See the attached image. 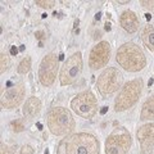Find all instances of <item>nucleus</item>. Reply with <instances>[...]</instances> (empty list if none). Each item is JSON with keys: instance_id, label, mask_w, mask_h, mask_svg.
Masks as SVG:
<instances>
[{"instance_id": "f257e3e1", "label": "nucleus", "mask_w": 154, "mask_h": 154, "mask_svg": "<svg viewBox=\"0 0 154 154\" xmlns=\"http://www.w3.org/2000/svg\"><path fill=\"white\" fill-rule=\"evenodd\" d=\"M117 63L128 72H139L146 64V58L140 46L134 42H126L117 50Z\"/></svg>"}, {"instance_id": "f03ea898", "label": "nucleus", "mask_w": 154, "mask_h": 154, "mask_svg": "<svg viewBox=\"0 0 154 154\" xmlns=\"http://www.w3.org/2000/svg\"><path fill=\"white\" fill-rule=\"evenodd\" d=\"M48 126L54 135H66L75 128V119L68 109L57 107L48 113Z\"/></svg>"}, {"instance_id": "7ed1b4c3", "label": "nucleus", "mask_w": 154, "mask_h": 154, "mask_svg": "<svg viewBox=\"0 0 154 154\" xmlns=\"http://www.w3.org/2000/svg\"><path fill=\"white\" fill-rule=\"evenodd\" d=\"M66 154H99V141L90 134H75L66 144Z\"/></svg>"}, {"instance_id": "20e7f679", "label": "nucleus", "mask_w": 154, "mask_h": 154, "mask_svg": "<svg viewBox=\"0 0 154 154\" xmlns=\"http://www.w3.org/2000/svg\"><path fill=\"white\" fill-rule=\"evenodd\" d=\"M143 90V80L141 79H135L130 81L123 86L119 91L118 96L114 100V109L116 112H122L128 108H131L132 105L137 102L139 96L141 94Z\"/></svg>"}, {"instance_id": "39448f33", "label": "nucleus", "mask_w": 154, "mask_h": 154, "mask_svg": "<svg viewBox=\"0 0 154 154\" xmlns=\"http://www.w3.org/2000/svg\"><path fill=\"white\" fill-rule=\"evenodd\" d=\"M131 135L123 127H118L105 141V154H127L131 148Z\"/></svg>"}, {"instance_id": "423d86ee", "label": "nucleus", "mask_w": 154, "mask_h": 154, "mask_svg": "<svg viewBox=\"0 0 154 154\" xmlns=\"http://www.w3.org/2000/svg\"><path fill=\"white\" fill-rule=\"evenodd\" d=\"M71 108L73 112L82 118H91L98 110V103L93 93L84 91L77 94L71 102Z\"/></svg>"}, {"instance_id": "0eeeda50", "label": "nucleus", "mask_w": 154, "mask_h": 154, "mask_svg": "<svg viewBox=\"0 0 154 154\" xmlns=\"http://www.w3.org/2000/svg\"><path fill=\"white\" fill-rule=\"evenodd\" d=\"M122 85V75L117 68L109 67L98 77L96 88L102 95H109L117 91Z\"/></svg>"}, {"instance_id": "6e6552de", "label": "nucleus", "mask_w": 154, "mask_h": 154, "mask_svg": "<svg viewBox=\"0 0 154 154\" xmlns=\"http://www.w3.org/2000/svg\"><path fill=\"white\" fill-rule=\"evenodd\" d=\"M81 71H82V55L80 51H77L72 57H69L62 67L59 73L60 85H72L79 79Z\"/></svg>"}, {"instance_id": "1a4fd4ad", "label": "nucleus", "mask_w": 154, "mask_h": 154, "mask_svg": "<svg viewBox=\"0 0 154 154\" xmlns=\"http://www.w3.org/2000/svg\"><path fill=\"white\" fill-rule=\"evenodd\" d=\"M58 63H59V59L53 53L45 55L44 59L41 60L40 68H38V80L44 86H50L55 81Z\"/></svg>"}, {"instance_id": "9d476101", "label": "nucleus", "mask_w": 154, "mask_h": 154, "mask_svg": "<svg viewBox=\"0 0 154 154\" xmlns=\"http://www.w3.org/2000/svg\"><path fill=\"white\" fill-rule=\"evenodd\" d=\"M110 58V45L108 41L98 42L90 51L89 66L91 69H99L107 66Z\"/></svg>"}, {"instance_id": "9b49d317", "label": "nucleus", "mask_w": 154, "mask_h": 154, "mask_svg": "<svg viewBox=\"0 0 154 154\" xmlns=\"http://www.w3.org/2000/svg\"><path fill=\"white\" fill-rule=\"evenodd\" d=\"M25 96V85L23 82H17L8 88L2 94V107L5 109H13L18 107Z\"/></svg>"}, {"instance_id": "f8f14e48", "label": "nucleus", "mask_w": 154, "mask_h": 154, "mask_svg": "<svg viewBox=\"0 0 154 154\" xmlns=\"http://www.w3.org/2000/svg\"><path fill=\"white\" fill-rule=\"evenodd\" d=\"M136 136L137 140L140 141L143 149L152 146L154 144V123H148L141 126L137 130Z\"/></svg>"}, {"instance_id": "ddd939ff", "label": "nucleus", "mask_w": 154, "mask_h": 154, "mask_svg": "<svg viewBox=\"0 0 154 154\" xmlns=\"http://www.w3.org/2000/svg\"><path fill=\"white\" fill-rule=\"evenodd\" d=\"M119 22H121V26L123 27V30L127 31L128 33L136 32L139 28V19L132 11H125L121 14Z\"/></svg>"}, {"instance_id": "4468645a", "label": "nucleus", "mask_w": 154, "mask_h": 154, "mask_svg": "<svg viewBox=\"0 0 154 154\" xmlns=\"http://www.w3.org/2000/svg\"><path fill=\"white\" fill-rule=\"evenodd\" d=\"M40 109H41L40 100H38L36 96H31L30 99L26 100L25 105H23V114H25L26 117L31 118V117H35L36 114H38Z\"/></svg>"}, {"instance_id": "2eb2a0df", "label": "nucleus", "mask_w": 154, "mask_h": 154, "mask_svg": "<svg viewBox=\"0 0 154 154\" xmlns=\"http://www.w3.org/2000/svg\"><path fill=\"white\" fill-rule=\"evenodd\" d=\"M140 119L143 121H148V119H154V95L150 96L143 105Z\"/></svg>"}, {"instance_id": "dca6fc26", "label": "nucleus", "mask_w": 154, "mask_h": 154, "mask_svg": "<svg viewBox=\"0 0 154 154\" xmlns=\"http://www.w3.org/2000/svg\"><path fill=\"white\" fill-rule=\"evenodd\" d=\"M141 38H143L144 45H145L149 50L154 51V27L153 26L148 25L144 27Z\"/></svg>"}, {"instance_id": "f3484780", "label": "nucleus", "mask_w": 154, "mask_h": 154, "mask_svg": "<svg viewBox=\"0 0 154 154\" xmlns=\"http://www.w3.org/2000/svg\"><path fill=\"white\" fill-rule=\"evenodd\" d=\"M30 69H31V58L26 57L21 60V63H19V66H18V73L26 75Z\"/></svg>"}, {"instance_id": "a211bd4d", "label": "nucleus", "mask_w": 154, "mask_h": 154, "mask_svg": "<svg viewBox=\"0 0 154 154\" xmlns=\"http://www.w3.org/2000/svg\"><path fill=\"white\" fill-rule=\"evenodd\" d=\"M9 64H11V60H9V57L5 54V53H2L0 54V72L2 73H4L7 69H8V67H9Z\"/></svg>"}, {"instance_id": "6ab92c4d", "label": "nucleus", "mask_w": 154, "mask_h": 154, "mask_svg": "<svg viewBox=\"0 0 154 154\" xmlns=\"http://www.w3.org/2000/svg\"><path fill=\"white\" fill-rule=\"evenodd\" d=\"M12 128H13L14 132H21V131H23V130H25V126H23L22 121H19V119H16V121L12 122Z\"/></svg>"}, {"instance_id": "aec40b11", "label": "nucleus", "mask_w": 154, "mask_h": 154, "mask_svg": "<svg viewBox=\"0 0 154 154\" xmlns=\"http://www.w3.org/2000/svg\"><path fill=\"white\" fill-rule=\"evenodd\" d=\"M36 4L41 8H53L55 5V2H53V0H38V2H36Z\"/></svg>"}, {"instance_id": "412c9836", "label": "nucleus", "mask_w": 154, "mask_h": 154, "mask_svg": "<svg viewBox=\"0 0 154 154\" xmlns=\"http://www.w3.org/2000/svg\"><path fill=\"white\" fill-rule=\"evenodd\" d=\"M14 150H16V148H14L13 145H8V144H2V154H13Z\"/></svg>"}, {"instance_id": "4be33fe9", "label": "nucleus", "mask_w": 154, "mask_h": 154, "mask_svg": "<svg viewBox=\"0 0 154 154\" xmlns=\"http://www.w3.org/2000/svg\"><path fill=\"white\" fill-rule=\"evenodd\" d=\"M19 154H33V149L30 145H25L21 149V153Z\"/></svg>"}, {"instance_id": "5701e85b", "label": "nucleus", "mask_w": 154, "mask_h": 154, "mask_svg": "<svg viewBox=\"0 0 154 154\" xmlns=\"http://www.w3.org/2000/svg\"><path fill=\"white\" fill-rule=\"evenodd\" d=\"M144 8H154V2H141Z\"/></svg>"}, {"instance_id": "b1692460", "label": "nucleus", "mask_w": 154, "mask_h": 154, "mask_svg": "<svg viewBox=\"0 0 154 154\" xmlns=\"http://www.w3.org/2000/svg\"><path fill=\"white\" fill-rule=\"evenodd\" d=\"M35 36H36L37 40H42V38H44V36H45V33L42 32V31H36Z\"/></svg>"}, {"instance_id": "393cba45", "label": "nucleus", "mask_w": 154, "mask_h": 154, "mask_svg": "<svg viewBox=\"0 0 154 154\" xmlns=\"http://www.w3.org/2000/svg\"><path fill=\"white\" fill-rule=\"evenodd\" d=\"M17 53H18V49L16 46H11V54L12 55H17Z\"/></svg>"}, {"instance_id": "a878e982", "label": "nucleus", "mask_w": 154, "mask_h": 154, "mask_svg": "<svg viewBox=\"0 0 154 154\" xmlns=\"http://www.w3.org/2000/svg\"><path fill=\"white\" fill-rule=\"evenodd\" d=\"M107 110H108V107H103L102 109H100V113H102V114H105V113H107Z\"/></svg>"}, {"instance_id": "bb28decb", "label": "nucleus", "mask_w": 154, "mask_h": 154, "mask_svg": "<svg viewBox=\"0 0 154 154\" xmlns=\"http://www.w3.org/2000/svg\"><path fill=\"white\" fill-rule=\"evenodd\" d=\"M105 30H107V31H110V23H109V22L105 23Z\"/></svg>"}, {"instance_id": "cd10ccee", "label": "nucleus", "mask_w": 154, "mask_h": 154, "mask_svg": "<svg viewBox=\"0 0 154 154\" xmlns=\"http://www.w3.org/2000/svg\"><path fill=\"white\" fill-rule=\"evenodd\" d=\"M145 17H146V19H150V18H152V16H150L149 13H146V14H145Z\"/></svg>"}, {"instance_id": "c85d7f7f", "label": "nucleus", "mask_w": 154, "mask_h": 154, "mask_svg": "<svg viewBox=\"0 0 154 154\" xmlns=\"http://www.w3.org/2000/svg\"><path fill=\"white\" fill-rule=\"evenodd\" d=\"M19 50H21V51L25 50V45H21V48H19Z\"/></svg>"}, {"instance_id": "c756f323", "label": "nucleus", "mask_w": 154, "mask_h": 154, "mask_svg": "<svg viewBox=\"0 0 154 154\" xmlns=\"http://www.w3.org/2000/svg\"><path fill=\"white\" fill-rule=\"evenodd\" d=\"M37 127H38V128H40V130H41V128H42V125H41L40 122H38V123H37Z\"/></svg>"}, {"instance_id": "7c9ffc66", "label": "nucleus", "mask_w": 154, "mask_h": 154, "mask_svg": "<svg viewBox=\"0 0 154 154\" xmlns=\"http://www.w3.org/2000/svg\"><path fill=\"white\" fill-rule=\"evenodd\" d=\"M95 18H96V19H100V13H98V14H96V16H95Z\"/></svg>"}]
</instances>
